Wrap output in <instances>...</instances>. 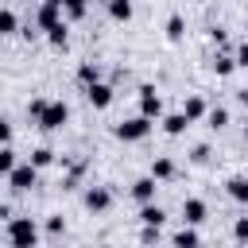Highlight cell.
Here are the masks:
<instances>
[{
    "label": "cell",
    "mask_w": 248,
    "mask_h": 248,
    "mask_svg": "<svg viewBox=\"0 0 248 248\" xmlns=\"http://www.w3.org/2000/svg\"><path fill=\"white\" fill-rule=\"evenodd\" d=\"M4 236H8V248H39V221L35 217H12L4 225Z\"/></svg>",
    "instance_id": "cell-1"
},
{
    "label": "cell",
    "mask_w": 248,
    "mask_h": 248,
    "mask_svg": "<svg viewBox=\"0 0 248 248\" xmlns=\"http://www.w3.org/2000/svg\"><path fill=\"white\" fill-rule=\"evenodd\" d=\"M151 124H155V120H147V116H128V120L112 124V136H116V140H124V143H140V140H147Z\"/></svg>",
    "instance_id": "cell-2"
},
{
    "label": "cell",
    "mask_w": 248,
    "mask_h": 248,
    "mask_svg": "<svg viewBox=\"0 0 248 248\" xmlns=\"http://www.w3.org/2000/svg\"><path fill=\"white\" fill-rule=\"evenodd\" d=\"M4 182H8V190H12V194H27V190L39 182V167H31V163H19V167H16V170H12Z\"/></svg>",
    "instance_id": "cell-3"
},
{
    "label": "cell",
    "mask_w": 248,
    "mask_h": 248,
    "mask_svg": "<svg viewBox=\"0 0 248 248\" xmlns=\"http://www.w3.org/2000/svg\"><path fill=\"white\" fill-rule=\"evenodd\" d=\"M140 116L147 120H163V97L155 85H140Z\"/></svg>",
    "instance_id": "cell-4"
},
{
    "label": "cell",
    "mask_w": 248,
    "mask_h": 248,
    "mask_svg": "<svg viewBox=\"0 0 248 248\" xmlns=\"http://www.w3.org/2000/svg\"><path fill=\"white\" fill-rule=\"evenodd\" d=\"M66 120H70V105H66V101H50L46 112H43V120H39V128H43V132H58Z\"/></svg>",
    "instance_id": "cell-5"
},
{
    "label": "cell",
    "mask_w": 248,
    "mask_h": 248,
    "mask_svg": "<svg viewBox=\"0 0 248 248\" xmlns=\"http://www.w3.org/2000/svg\"><path fill=\"white\" fill-rule=\"evenodd\" d=\"M35 23H39V31H54L58 23H66V12H62V4H39V12H35Z\"/></svg>",
    "instance_id": "cell-6"
},
{
    "label": "cell",
    "mask_w": 248,
    "mask_h": 248,
    "mask_svg": "<svg viewBox=\"0 0 248 248\" xmlns=\"http://www.w3.org/2000/svg\"><path fill=\"white\" fill-rule=\"evenodd\" d=\"M81 202H85V209H89V213H105V209L112 205V190H108V186H89Z\"/></svg>",
    "instance_id": "cell-7"
},
{
    "label": "cell",
    "mask_w": 248,
    "mask_h": 248,
    "mask_svg": "<svg viewBox=\"0 0 248 248\" xmlns=\"http://www.w3.org/2000/svg\"><path fill=\"white\" fill-rule=\"evenodd\" d=\"M155 190H159V182H155L151 174H143V178L132 182V198H136L140 205H151V202H155Z\"/></svg>",
    "instance_id": "cell-8"
},
{
    "label": "cell",
    "mask_w": 248,
    "mask_h": 248,
    "mask_svg": "<svg viewBox=\"0 0 248 248\" xmlns=\"http://www.w3.org/2000/svg\"><path fill=\"white\" fill-rule=\"evenodd\" d=\"M205 217H209V209H205V202H202V198H186V202H182V221H186V225H194V229H198Z\"/></svg>",
    "instance_id": "cell-9"
},
{
    "label": "cell",
    "mask_w": 248,
    "mask_h": 248,
    "mask_svg": "<svg viewBox=\"0 0 248 248\" xmlns=\"http://www.w3.org/2000/svg\"><path fill=\"white\" fill-rule=\"evenodd\" d=\"M85 101H89L93 108H108V105H112V85H108V81L89 85V89H85Z\"/></svg>",
    "instance_id": "cell-10"
},
{
    "label": "cell",
    "mask_w": 248,
    "mask_h": 248,
    "mask_svg": "<svg viewBox=\"0 0 248 248\" xmlns=\"http://www.w3.org/2000/svg\"><path fill=\"white\" fill-rule=\"evenodd\" d=\"M159 124H163V132H167V136H182V132L190 128V116H186V112H167Z\"/></svg>",
    "instance_id": "cell-11"
},
{
    "label": "cell",
    "mask_w": 248,
    "mask_h": 248,
    "mask_svg": "<svg viewBox=\"0 0 248 248\" xmlns=\"http://www.w3.org/2000/svg\"><path fill=\"white\" fill-rule=\"evenodd\" d=\"M163 221H167V209L163 205H140V225H151V229H163Z\"/></svg>",
    "instance_id": "cell-12"
},
{
    "label": "cell",
    "mask_w": 248,
    "mask_h": 248,
    "mask_svg": "<svg viewBox=\"0 0 248 248\" xmlns=\"http://www.w3.org/2000/svg\"><path fill=\"white\" fill-rule=\"evenodd\" d=\"M225 194H229L232 202H240V205H248V178H244V174H232V178L225 182Z\"/></svg>",
    "instance_id": "cell-13"
},
{
    "label": "cell",
    "mask_w": 248,
    "mask_h": 248,
    "mask_svg": "<svg viewBox=\"0 0 248 248\" xmlns=\"http://www.w3.org/2000/svg\"><path fill=\"white\" fill-rule=\"evenodd\" d=\"M151 178H155V182H167V178H174V159H170V155H159V159H151Z\"/></svg>",
    "instance_id": "cell-14"
},
{
    "label": "cell",
    "mask_w": 248,
    "mask_h": 248,
    "mask_svg": "<svg viewBox=\"0 0 248 248\" xmlns=\"http://www.w3.org/2000/svg\"><path fill=\"white\" fill-rule=\"evenodd\" d=\"M105 8H108V16L116 23H128L132 19V0H105Z\"/></svg>",
    "instance_id": "cell-15"
},
{
    "label": "cell",
    "mask_w": 248,
    "mask_h": 248,
    "mask_svg": "<svg viewBox=\"0 0 248 248\" xmlns=\"http://www.w3.org/2000/svg\"><path fill=\"white\" fill-rule=\"evenodd\" d=\"M209 66H213V74H217V78H229V74L236 70V54H221V50H217Z\"/></svg>",
    "instance_id": "cell-16"
},
{
    "label": "cell",
    "mask_w": 248,
    "mask_h": 248,
    "mask_svg": "<svg viewBox=\"0 0 248 248\" xmlns=\"http://www.w3.org/2000/svg\"><path fill=\"white\" fill-rule=\"evenodd\" d=\"M182 112H186V116H190V124H194V120H205V116H209V105H205L202 97H186Z\"/></svg>",
    "instance_id": "cell-17"
},
{
    "label": "cell",
    "mask_w": 248,
    "mask_h": 248,
    "mask_svg": "<svg viewBox=\"0 0 248 248\" xmlns=\"http://www.w3.org/2000/svg\"><path fill=\"white\" fill-rule=\"evenodd\" d=\"M78 81H81L85 89L97 85V81H101V66H97V62H81V66H78Z\"/></svg>",
    "instance_id": "cell-18"
},
{
    "label": "cell",
    "mask_w": 248,
    "mask_h": 248,
    "mask_svg": "<svg viewBox=\"0 0 248 248\" xmlns=\"http://www.w3.org/2000/svg\"><path fill=\"white\" fill-rule=\"evenodd\" d=\"M16 167H19V159H16V147H12V143H4V147H0V174L8 178Z\"/></svg>",
    "instance_id": "cell-19"
},
{
    "label": "cell",
    "mask_w": 248,
    "mask_h": 248,
    "mask_svg": "<svg viewBox=\"0 0 248 248\" xmlns=\"http://www.w3.org/2000/svg\"><path fill=\"white\" fill-rule=\"evenodd\" d=\"M170 244H174V248H198V232H194V225H182V229L174 232Z\"/></svg>",
    "instance_id": "cell-20"
},
{
    "label": "cell",
    "mask_w": 248,
    "mask_h": 248,
    "mask_svg": "<svg viewBox=\"0 0 248 248\" xmlns=\"http://www.w3.org/2000/svg\"><path fill=\"white\" fill-rule=\"evenodd\" d=\"M62 12H66V19H85L89 0H62Z\"/></svg>",
    "instance_id": "cell-21"
},
{
    "label": "cell",
    "mask_w": 248,
    "mask_h": 248,
    "mask_svg": "<svg viewBox=\"0 0 248 248\" xmlns=\"http://www.w3.org/2000/svg\"><path fill=\"white\" fill-rule=\"evenodd\" d=\"M16 27H19V16L12 12V4L0 12V35H16Z\"/></svg>",
    "instance_id": "cell-22"
},
{
    "label": "cell",
    "mask_w": 248,
    "mask_h": 248,
    "mask_svg": "<svg viewBox=\"0 0 248 248\" xmlns=\"http://www.w3.org/2000/svg\"><path fill=\"white\" fill-rule=\"evenodd\" d=\"M182 35H186V19H182V16H170V19H167V39L178 43Z\"/></svg>",
    "instance_id": "cell-23"
},
{
    "label": "cell",
    "mask_w": 248,
    "mask_h": 248,
    "mask_svg": "<svg viewBox=\"0 0 248 248\" xmlns=\"http://www.w3.org/2000/svg\"><path fill=\"white\" fill-rule=\"evenodd\" d=\"M205 124H209L213 132H221V128L229 124V108H221V105H217V108H209V116H205Z\"/></svg>",
    "instance_id": "cell-24"
},
{
    "label": "cell",
    "mask_w": 248,
    "mask_h": 248,
    "mask_svg": "<svg viewBox=\"0 0 248 248\" xmlns=\"http://www.w3.org/2000/svg\"><path fill=\"white\" fill-rule=\"evenodd\" d=\"M27 163H31V167H39V170H43V167H50V163H54V151H50V147H35V151H31V159H27Z\"/></svg>",
    "instance_id": "cell-25"
},
{
    "label": "cell",
    "mask_w": 248,
    "mask_h": 248,
    "mask_svg": "<svg viewBox=\"0 0 248 248\" xmlns=\"http://www.w3.org/2000/svg\"><path fill=\"white\" fill-rule=\"evenodd\" d=\"M46 105H50L46 97H31V101H27V116L39 124V120H43V112H46Z\"/></svg>",
    "instance_id": "cell-26"
},
{
    "label": "cell",
    "mask_w": 248,
    "mask_h": 248,
    "mask_svg": "<svg viewBox=\"0 0 248 248\" xmlns=\"http://www.w3.org/2000/svg\"><path fill=\"white\" fill-rule=\"evenodd\" d=\"M66 39H70V27H66V23H58L54 31H46V43H50V46H66Z\"/></svg>",
    "instance_id": "cell-27"
},
{
    "label": "cell",
    "mask_w": 248,
    "mask_h": 248,
    "mask_svg": "<svg viewBox=\"0 0 248 248\" xmlns=\"http://www.w3.org/2000/svg\"><path fill=\"white\" fill-rule=\"evenodd\" d=\"M232 236H236V244H244V248H248V213L232 221Z\"/></svg>",
    "instance_id": "cell-28"
},
{
    "label": "cell",
    "mask_w": 248,
    "mask_h": 248,
    "mask_svg": "<svg viewBox=\"0 0 248 248\" xmlns=\"http://www.w3.org/2000/svg\"><path fill=\"white\" fill-rule=\"evenodd\" d=\"M46 232H50V236H62V232H66V221H62V213H50V217H46Z\"/></svg>",
    "instance_id": "cell-29"
},
{
    "label": "cell",
    "mask_w": 248,
    "mask_h": 248,
    "mask_svg": "<svg viewBox=\"0 0 248 248\" xmlns=\"http://www.w3.org/2000/svg\"><path fill=\"white\" fill-rule=\"evenodd\" d=\"M190 159H194V163H205V159H209V147H205V143H198V147L190 151Z\"/></svg>",
    "instance_id": "cell-30"
},
{
    "label": "cell",
    "mask_w": 248,
    "mask_h": 248,
    "mask_svg": "<svg viewBox=\"0 0 248 248\" xmlns=\"http://www.w3.org/2000/svg\"><path fill=\"white\" fill-rule=\"evenodd\" d=\"M140 240H143V244H155V240H159V229H151V225H143V232H140Z\"/></svg>",
    "instance_id": "cell-31"
},
{
    "label": "cell",
    "mask_w": 248,
    "mask_h": 248,
    "mask_svg": "<svg viewBox=\"0 0 248 248\" xmlns=\"http://www.w3.org/2000/svg\"><path fill=\"white\" fill-rule=\"evenodd\" d=\"M236 66H244V70H248V39L236 46Z\"/></svg>",
    "instance_id": "cell-32"
},
{
    "label": "cell",
    "mask_w": 248,
    "mask_h": 248,
    "mask_svg": "<svg viewBox=\"0 0 248 248\" xmlns=\"http://www.w3.org/2000/svg\"><path fill=\"white\" fill-rule=\"evenodd\" d=\"M209 39H213L217 46H225V31H221V27H213V31H209Z\"/></svg>",
    "instance_id": "cell-33"
},
{
    "label": "cell",
    "mask_w": 248,
    "mask_h": 248,
    "mask_svg": "<svg viewBox=\"0 0 248 248\" xmlns=\"http://www.w3.org/2000/svg\"><path fill=\"white\" fill-rule=\"evenodd\" d=\"M0 140H4V143H12V124H8V120L0 124Z\"/></svg>",
    "instance_id": "cell-34"
},
{
    "label": "cell",
    "mask_w": 248,
    "mask_h": 248,
    "mask_svg": "<svg viewBox=\"0 0 248 248\" xmlns=\"http://www.w3.org/2000/svg\"><path fill=\"white\" fill-rule=\"evenodd\" d=\"M236 101H240V105H248V85H244V89H236Z\"/></svg>",
    "instance_id": "cell-35"
},
{
    "label": "cell",
    "mask_w": 248,
    "mask_h": 248,
    "mask_svg": "<svg viewBox=\"0 0 248 248\" xmlns=\"http://www.w3.org/2000/svg\"><path fill=\"white\" fill-rule=\"evenodd\" d=\"M43 4H62V0H43Z\"/></svg>",
    "instance_id": "cell-36"
},
{
    "label": "cell",
    "mask_w": 248,
    "mask_h": 248,
    "mask_svg": "<svg viewBox=\"0 0 248 248\" xmlns=\"http://www.w3.org/2000/svg\"><path fill=\"white\" fill-rule=\"evenodd\" d=\"M244 140H248V124H244Z\"/></svg>",
    "instance_id": "cell-37"
},
{
    "label": "cell",
    "mask_w": 248,
    "mask_h": 248,
    "mask_svg": "<svg viewBox=\"0 0 248 248\" xmlns=\"http://www.w3.org/2000/svg\"><path fill=\"white\" fill-rule=\"evenodd\" d=\"M244 4H248V0H244Z\"/></svg>",
    "instance_id": "cell-38"
}]
</instances>
